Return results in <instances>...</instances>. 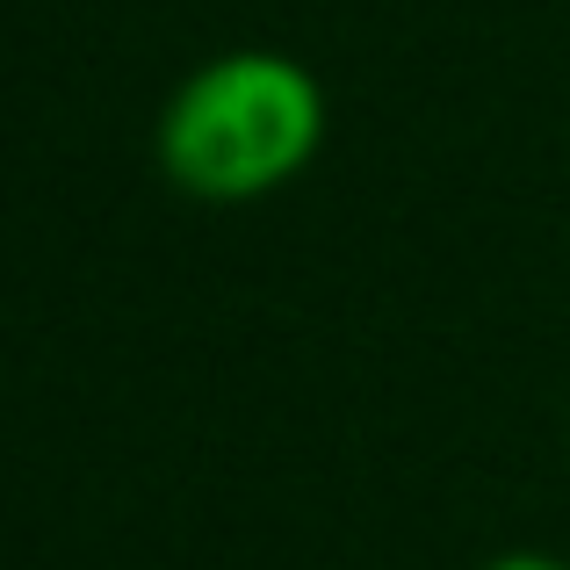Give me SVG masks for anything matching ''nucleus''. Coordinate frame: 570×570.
<instances>
[{
    "label": "nucleus",
    "mask_w": 570,
    "mask_h": 570,
    "mask_svg": "<svg viewBox=\"0 0 570 570\" xmlns=\"http://www.w3.org/2000/svg\"><path fill=\"white\" fill-rule=\"evenodd\" d=\"M325 145V87L289 51H224L195 66L159 109V167L203 203L289 188Z\"/></svg>",
    "instance_id": "f257e3e1"
},
{
    "label": "nucleus",
    "mask_w": 570,
    "mask_h": 570,
    "mask_svg": "<svg viewBox=\"0 0 570 570\" xmlns=\"http://www.w3.org/2000/svg\"><path fill=\"white\" fill-rule=\"evenodd\" d=\"M484 570H570L563 557H542V549H513V557H491Z\"/></svg>",
    "instance_id": "f03ea898"
}]
</instances>
